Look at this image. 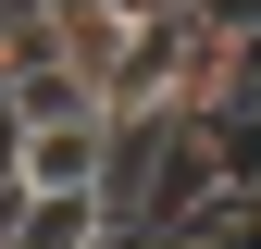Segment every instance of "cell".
I'll use <instances>...</instances> for the list:
<instances>
[{
    "label": "cell",
    "instance_id": "cell-3",
    "mask_svg": "<svg viewBox=\"0 0 261 249\" xmlns=\"http://www.w3.org/2000/svg\"><path fill=\"white\" fill-rule=\"evenodd\" d=\"M13 249H112V200L100 187H25Z\"/></svg>",
    "mask_w": 261,
    "mask_h": 249
},
{
    "label": "cell",
    "instance_id": "cell-2",
    "mask_svg": "<svg viewBox=\"0 0 261 249\" xmlns=\"http://www.w3.org/2000/svg\"><path fill=\"white\" fill-rule=\"evenodd\" d=\"M137 13H149V0H50V50L100 87L112 62H124V38H137Z\"/></svg>",
    "mask_w": 261,
    "mask_h": 249
},
{
    "label": "cell",
    "instance_id": "cell-1",
    "mask_svg": "<svg viewBox=\"0 0 261 249\" xmlns=\"http://www.w3.org/2000/svg\"><path fill=\"white\" fill-rule=\"evenodd\" d=\"M100 162H112V112H100V100L62 112V124H25V150H13L25 187H100Z\"/></svg>",
    "mask_w": 261,
    "mask_h": 249
},
{
    "label": "cell",
    "instance_id": "cell-4",
    "mask_svg": "<svg viewBox=\"0 0 261 249\" xmlns=\"http://www.w3.org/2000/svg\"><path fill=\"white\" fill-rule=\"evenodd\" d=\"M13 150H25V112H13V87H0V175H13Z\"/></svg>",
    "mask_w": 261,
    "mask_h": 249
},
{
    "label": "cell",
    "instance_id": "cell-5",
    "mask_svg": "<svg viewBox=\"0 0 261 249\" xmlns=\"http://www.w3.org/2000/svg\"><path fill=\"white\" fill-rule=\"evenodd\" d=\"M174 13H224V0H174Z\"/></svg>",
    "mask_w": 261,
    "mask_h": 249
}]
</instances>
